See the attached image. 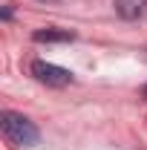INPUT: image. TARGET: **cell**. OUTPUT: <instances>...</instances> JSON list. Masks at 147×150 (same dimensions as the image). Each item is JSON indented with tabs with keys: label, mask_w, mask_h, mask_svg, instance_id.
<instances>
[{
	"label": "cell",
	"mask_w": 147,
	"mask_h": 150,
	"mask_svg": "<svg viewBox=\"0 0 147 150\" xmlns=\"http://www.w3.org/2000/svg\"><path fill=\"white\" fill-rule=\"evenodd\" d=\"M0 127H3V136H6L9 142L20 144V147H32V144H37V139H40L37 127L26 115H20V112H9L6 110L0 115Z\"/></svg>",
	"instance_id": "obj_1"
},
{
	"label": "cell",
	"mask_w": 147,
	"mask_h": 150,
	"mask_svg": "<svg viewBox=\"0 0 147 150\" xmlns=\"http://www.w3.org/2000/svg\"><path fill=\"white\" fill-rule=\"evenodd\" d=\"M32 75L40 84H46V87H66V84H72V72L69 69L55 67V64H46V61H35L32 64Z\"/></svg>",
	"instance_id": "obj_2"
},
{
	"label": "cell",
	"mask_w": 147,
	"mask_h": 150,
	"mask_svg": "<svg viewBox=\"0 0 147 150\" xmlns=\"http://www.w3.org/2000/svg\"><path fill=\"white\" fill-rule=\"evenodd\" d=\"M115 12L124 20H139L147 12V0H115Z\"/></svg>",
	"instance_id": "obj_3"
},
{
	"label": "cell",
	"mask_w": 147,
	"mask_h": 150,
	"mask_svg": "<svg viewBox=\"0 0 147 150\" xmlns=\"http://www.w3.org/2000/svg\"><path fill=\"white\" fill-rule=\"evenodd\" d=\"M32 40L35 43H66V40H75V32H69V29H37Z\"/></svg>",
	"instance_id": "obj_4"
},
{
	"label": "cell",
	"mask_w": 147,
	"mask_h": 150,
	"mask_svg": "<svg viewBox=\"0 0 147 150\" xmlns=\"http://www.w3.org/2000/svg\"><path fill=\"white\" fill-rule=\"evenodd\" d=\"M141 95H144V98H147V87H144V93H141Z\"/></svg>",
	"instance_id": "obj_5"
}]
</instances>
